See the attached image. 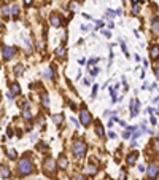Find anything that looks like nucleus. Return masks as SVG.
<instances>
[{"instance_id":"nucleus-1","label":"nucleus","mask_w":159,"mask_h":180,"mask_svg":"<svg viewBox=\"0 0 159 180\" xmlns=\"http://www.w3.org/2000/svg\"><path fill=\"white\" fill-rule=\"evenodd\" d=\"M33 170L32 161L29 158H21L19 163H18V174L19 175H29Z\"/></svg>"},{"instance_id":"nucleus-2","label":"nucleus","mask_w":159,"mask_h":180,"mask_svg":"<svg viewBox=\"0 0 159 180\" xmlns=\"http://www.w3.org/2000/svg\"><path fill=\"white\" fill-rule=\"evenodd\" d=\"M72 150H73V155H75L76 158H81V156L86 153V143L83 142V140H75Z\"/></svg>"},{"instance_id":"nucleus-3","label":"nucleus","mask_w":159,"mask_h":180,"mask_svg":"<svg viewBox=\"0 0 159 180\" xmlns=\"http://www.w3.org/2000/svg\"><path fill=\"white\" fill-rule=\"evenodd\" d=\"M54 169H56V161L53 158H46L45 163H43V170H46L48 174H53Z\"/></svg>"},{"instance_id":"nucleus-4","label":"nucleus","mask_w":159,"mask_h":180,"mask_svg":"<svg viewBox=\"0 0 159 180\" xmlns=\"http://www.w3.org/2000/svg\"><path fill=\"white\" fill-rule=\"evenodd\" d=\"M158 174H159V167H158L156 164H151V166L147 169V175H148L150 180H154V178L158 177Z\"/></svg>"},{"instance_id":"nucleus-5","label":"nucleus","mask_w":159,"mask_h":180,"mask_svg":"<svg viewBox=\"0 0 159 180\" xmlns=\"http://www.w3.org/2000/svg\"><path fill=\"white\" fill-rule=\"evenodd\" d=\"M80 121L83 123V126H88L89 123H91V115H89V112L83 108V110L80 112Z\"/></svg>"},{"instance_id":"nucleus-6","label":"nucleus","mask_w":159,"mask_h":180,"mask_svg":"<svg viewBox=\"0 0 159 180\" xmlns=\"http://www.w3.org/2000/svg\"><path fill=\"white\" fill-rule=\"evenodd\" d=\"M13 56H14V48L3 46V58H5V59H11Z\"/></svg>"},{"instance_id":"nucleus-7","label":"nucleus","mask_w":159,"mask_h":180,"mask_svg":"<svg viewBox=\"0 0 159 180\" xmlns=\"http://www.w3.org/2000/svg\"><path fill=\"white\" fill-rule=\"evenodd\" d=\"M51 24H53V27H59V26L62 24L61 16L56 15V13H53V15H51Z\"/></svg>"},{"instance_id":"nucleus-8","label":"nucleus","mask_w":159,"mask_h":180,"mask_svg":"<svg viewBox=\"0 0 159 180\" xmlns=\"http://www.w3.org/2000/svg\"><path fill=\"white\" fill-rule=\"evenodd\" d=\"M57 166H59L61 169H67V166H68V159H67L65 156H61V158L57 159Z\"/></svg>"},{"instance_id":"nucleus-9","label":"nucleus","mask_w":159,"mask_h":180,"mask_svg":"<svg viewBox=\"0 0 159 180\" xmlns=\"http://www.w3.org/2000/svg\"><path fill=\"white\" fill-rule=\"evenodd\" d=\"M150 53H151V58L153 59H158L159 58V45H153L151 50H150Z\"/></svg>"},{"instance_id":"nucleus-10","label":"nucleus","mask_w":159,"mask_h":180,"mask_svg":"<svg viewBox=\"0 0 159 180\" xmlns=\"http://www.w3.org/2000/svg\"><path fill=\"white\" fill-rule=\"evenodd\" d=\"M0 174H2V177H3V178L10 177V169H8L6 166H2V167H0Z\"/></svg>"},{"instance_id":"nucleus-11","label":"nucleus","mask_w":159,"mask_h":180,"mask_svg":"<svg viewBox=\"0 0 159 180\" xmlns=\"http://www.w3.org/2000/svg\"><path fill=\"white\" fill-rule=\"evenodd\" d=\"M135 161H137V153H131V155L127 156V164H129V166H132V164L135 163Z\"/></svg>"},{"instance_id":"nucleus-12","label":"nucleus","mask_w":159,"mask_h":180,"mask_svg":"<svg viewBox=\"0 0 159 180\" xmlns=\"http://www.w3.org/2000/svg\"><path fill=\"white\" fill-rule=\"evenodd\" d=\"M10 91H11V94H18L19 93V85L18 83H11V86H10Z\"/></svg>"},{"instance_id":"nucleus-13","label":"nucleus","mask_w":159,"mask_h":180,"mask_svg":"<svg viewBox=\"0 0 159 180\" xmlns=\"http://www.w3.org/2000/svg\"><path fill=\"white\" fill-rule=\"evenodd\" d=\"M43 77L48 78V80H51V78H53V67H48V69H46L45 72H43Z\"/></svg>"},{"instance_id":"nucleus-14","label":"nucleus","mask_w":159,"mask_h":180,"mask_svg":"<svg viewBox=\"0 0 159 180\" xmlns=\"http://www.w3.org/2000/svg\"><path fill=\"white\" fill-rule=\"evenodd\" d=\"M86 172L92 175V174H96V172H97V167H96V166H92V164H89L88 167H86Z\"/></svg>"},{"instance_id":"nucleus-15","label":"nucleus","mask_w":159,"mask_h":180,"mask_svg":"<svg viewBox=\"0 0 159 180\" xmlns=\"http://www.w3.org/2000/svg\"><path fill=\"white\" fill-rule=\"evenodd\" d=\"M153 34L154 35H159V21L158 19L153 23Z\"/></svg>"},{"instance_id":"nucleus-16","label":"nucleus","mask_w":159,"mask_h":180,"mask_svg":"<svg viewBox=\"0 0 159 180\" xmlns=\"http://www.w3.org/2000/svg\"><path fill=\"white\" fill-rule=\"evenodd\" d=\"M11 15H13V16H18V15H19V7H18V5H13V7H11Z\"/></svg>"},{"instance_id":"nucleus-17","label":"nucleus","mask_w":159,"mask_h":180,"mask_svg":"<svg viewBox=\"0 0 159 180\" xmlns=\"http://www.w3.org/2000/svg\"><path fill=\"white\" fill-rule=\"evenodd\" d=\"M53 120H54L56 124H61V123H62V115H61V113H59V115H54Z\"/></svg>"},{"instance_id":"nucleus-18","label":"nucleus","mask_w":159,"mask_h":180,"mask_svg":"<svg viewBox=\"0 0 159 180\" xmlns=\"http://www.w3.org/2000/svg\"><path fill=\"white\" fill-rule=\"evenodd\" d=\"M56 54L64 58V56H65V50H64V48H57V50H56Z\"/></svg>"},{"instance_id":"nucleus-19","label":"nucleus","mask_w":159,"mask_h":180,"mask_svg":"<svg viewBox=\"0 0 159 180\" xmlns=\"http://www.w3.org/2000/svg\"><path fill=\"white\" fill-rule=\"evenodd\" d=\"M22 116H24V120H30V118H32V115H30V112H29V110H24V113H22Z\"/></svg>"},{"instance_id":"nucleus-20","label":"nucleus","mask_w":159,"mask_h":180,"mask_svg":"<svg viewBox=\"0 0 159 180\" xmlns=\"http://www.w3.org/2000/svg\"><path fill=\"white\" fill-rule=\"evenodd\" d=\"M97 135H104V128H102V124H97Z\"/></svg>"},{"instance_id":"nucleus-21","label":"nucleus","mask_w":159,"mask_h":180,"mask_svg":"<svg viewBox=\"0 0 159 180\" xmlns=\"http://www.w3.org/2000/svg\"><path fill=\"white\" fill-rule=\"evenodd\" d=\"M8 158H10V159H14L16 158V151L14 150H8Z\"/></svg>"},{"instance_id":"nucleus-22","label":"nucleus","mask_w":159,"mask_h":180,"mask_svg":"<svg viewBox=\"0 0 159 180\" xmlns=\"http://www.w3.org/2000/svg\"><path fill=\"white\" fill-rule=\"evenodd\" d=\"M43 104H45V107H48V105H49V97H48V94L43 96Z\"/></svg>"},{"instance_id":"nucleus-23","label":"nucleus","mask_w":159,"mask_h":180,"mask_svg":"<svg viewBox=\"0 0 159 180\" xmlns=\"http://www.w3.org/2000/svg\"><path fill=\"white\" fill-rule=\"evenodd\" d=\"M14 73H16V75H21V73H22V67H21V65H18V67L14 69Z\"/></svg>"},{"instance_id":"nucleus-24","label":"nucleus","mask_w":159,"mask_h":180,"mask_svg":"<svg viewBox=\"0 0 159 180\" xmlns=\"http://www.w3.org/2000/svg\"><path fill=\"white\" fill-rule=\"evenodd\" d=\"M70 8H72V10H76V8H78V3H76L75 0H72V3H70Z\"/></svg>"},{"instance_id":"nucleus-25","label":"nucleus","mask_w":159,"mask_h":180,"mask_svg":"<svg viewBox=\"0 0 159 180\" xmlns=\"http://www.w3.org/2000/svg\"><path fill=\"white\" fill-rule=\"evenodd\" d=\"M139 10H140V5H132V11H134L135 15L139 13Z\"/></svg>"},{"instance_id":"nucleus-26","label":"nucleus","mask_w":159,"mask_h":180,"mask_svg":"<svg viewBox=\"0 0 159 180\" xmlns=\"http://www.w3.org/2000/svg\"><path fill=\"white\" fill-rule=\"evenodd\" d=\"M107 15H108L110 18H115V16H116V11H111V10H108V11H107Z\"/></svg>"},{"instance_id":"nucleus-27","label":"nucleus","mask_w":159,"mask_h":180,"mask_svg":"<svg viewBox=\"0 0 159 180\" xmlns=\"http://www.w3.org/2000/svg\"><path fill=\"white\" fill-rule=\"evenodd\" d=\"M10 13H11L10 8H8V7H3V15H10Z\"/></svg>"},{"instance_id":"nucleus-28","label":"nucleus","mask_w":159,"mask_h":180,"mask_svg":"<svg viewBox=\"0 0 159 180\" xmlns=\"http://www.w3.org/2000/svg\"><path fill=\"white\" fill-rule=\"evenodd\" d=\"M24 5L25 7H30L32 5V0H24Z\"/></svg>"},{"instance_id":"nucleus-29","label":"nucleus","mask_w":159,"mask_h":180,"mask_svg":"<svg viewBox=\"0 0 159 180\" xmlns=\"http://www.w3.org/2000/svg\"><path fill=\"white\" fill-rule=\"evenodd\" d=\"M124 178H126V172H121L119 174V180H124Z\"/></svg>"},{"instance_id":"nucleus-30","label":"nucleus","mask_w":159,"mask_h":180,"mask_svg":"<svg viewBox=\"0 0 159 180\" xmlns=\"http://www.w3.org/2000/svg\"><path fill=\"white\" fill-rule=\"evenodd\" d=\"M45 148H46L45 143H40V145H38V150H45Z\"/></svg>"},{"instance_id":"nucleus-31","label":"nucleus","mask_w":159,"mask_h":180,"mask_svg":"<svg viewBox=\"0 0 159 180\" xmlns=\"http://www.w3.org/2000/svg\"><path fill=\"white\" fill-rule=\"evenodd\" d=\"M132 5H140V0H132Z\"/></svg>"},{"instance_id":"nucleus-32","label":"nucleus","mask_w":159,"mask_h":180,"mask_svg":"<svg viewBox=\"0 0 159 180\" xmlns=\"http://www.w3.org/2000/svg\"><path fill=\"white\" fill-rule=\"evenodd\" d=\"M104 35L105 37H110V30H104Z\"/></svg>"},{"instance_id":"nucleus-33","label":"nucleus","mask_w":159,"mask_h":180,"mask_svg":"<svg viewBox=\"0 0 159 180\" xmlns=\"http://www.w3.org/2000/svg\"><path fill=\"white\" fill-rule=\"evenodd\" d=\"M139 170H140V172H143V170H145V166L140 164V166H139Z\"/></svg>"},{"instance_id":"nucleus-34","label":"nucleus","mask_w":159,"mask_h":180,"mask_svg":"<svg viewBox=\"0 0 159 180\" xmlns=\"http://www.w3.org/2000/svg\"><path fill=\"white\" fill-rule=\"evenodd\" d=\"M154 73H156V77H158V80H159V69H156V70H154Z\"/></svg>"},{"instance_id":"nucleus-35","label":"nucleus","mask_w":159,"mask_h":180,"mask_svg":"<svg viewBox=\"0 0 159 180\" xmlns=\"http://www.w3.org/2000/svg\"><path fill=\"white\" fill-rule=\"evenodd\" d=\"M76 180H86V178L83 177V175H78V177H76Z\"/></svg>"},{"instance_id":"nucleus-36","label":"nucleus","mask_w":159,"mask_h":180,"mask_svg":"<svg viewBox=\"0 0 159 180\" xmlns=\"http://www.w3.org/2000/svg\"><path fill=\"white\" fill-rule=\"evenodd\" d=\"M156 145H158V148H159V135L156 137Z\"/></svg>"},{"instance_id":"nucleus-37","label":"nucleus","mask_w":159,"mask_h":180,"mask_svg":"<svg viewBox=\"0 0 159 180\" xmlns=\"http://www.w3.org/2000/svg\"><path fill=\"white\" fill-rule=\"evenodd\" d=\"M35 180H41V178H35Z\"/></svg>"},{"instance_id":"nucleus-38","label":"nucleus","mask_w":159,"mask_h":180,"mask_svg":"<svg viewBox=\"0 0 159 180\" xmlns=\"http://www.w3.org/2000/svg\"><path fill=\"white\" fill-rule=\"evenodd\" d=\"M0 27H2V23H0Z\"/></svg>"}]
</instances>
